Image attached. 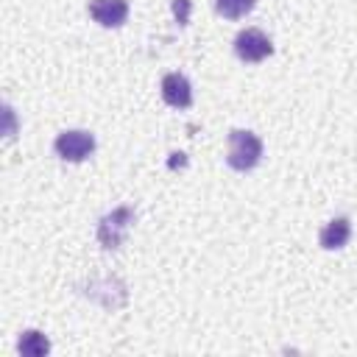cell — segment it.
Masks as SVG:
<instances>
[{"instance_id": "cell-7", "label": "cell", "mask_w": 357, "mask_h": 357, "mask_svg": "<svg viewBox=\"0 0 357 357\" xmlns=\"http://www.w3.org/2000/svg\"><path fill=\"white\" fill-rule=\"evenodd\" d=\"M349 237H351V220H349V218H332V220L321 229V234H318V240H321V245H324L326 251L343 248V245L349 243Z\"/></svg>"}, {"instance_id": "cell-2", "label": "cell", "mask_w": 357, "mask_h": 357, "mask_svg": "<svg viewBox=\"0 0 357 357\" xmlns=\"http://www.w3.org/2000/svg\"><path fill=\"white\" fill-rule=\"evenodd\" d=\"M131 223H134V209L131 206H117L109 215H103L100 223H98L100 245L103 248H120L126 234H128V229H131Z\"/></svg>"}, {"instance_id": "cell-8", "label": "cell", "mask_w": 357, "mask_h": 357, "mask_svg": "<svg viewBox=\"0 0 357 357\" xmlns=\"http://www.w3.org/2000/svg\"><path fill=\"white\" fill-rule=\"evenodd\" d=\"M17 349H20L25 357H45V354L50 351V340L45 337V332H39V329H28V332L20 335Z\"/></svg>"}, {"instance_id": "cell-4", "label": "cell", "mask_w": 357, "mask_h": 357, "mask_svg": "<svg viewBox=\"0 0 357 357\" xmlns=\"http://www.w3.org/2000/svg\"><path fill=\"white\" fill-rule=\"evenodd\" d=\"M234 53H237V59H243L248 64H257V61H262L273 53V45L259 28H245L234 39Z\"/></svg>"}, {"instance_id": "cell-5", "label": "cell", "mask_w": 357, "mask_h": 357, "mask_svg": "<svg viewBox=\"0 0 357 357\" xmlns=\"http://www.w3.org/2000/svg\"><path fill=\"white\" fill-rule=\"evenodd\" d=\"M89 17L103 28H117L128 17L126 0H89Z\"/></svg>"}, {"instance_id": "cell-9", "label": "cell", "mask_w": 357, "mask_h": 357, "mask_svg": "<svg viewBox=\"0 0 357 357\" xmlns=\"http://www.w3.org/2000/svg\"><path fill=\"white\" fill-rule=\"evenodd\" d=\"M254 6H257V0H215L218 14L226 17V20H240V17H245Z\"/></svg>"}, {"instance_id": "cell-10", "label": "cell", "mask_w": 357, "mask_h": 357, "mask_svg": "<svg viewBox=\"0 0 357 357\" xmlns=\"http://www.w3.org/2000/svg\"><path fill=\"white\" fill-rule=\"evenodd\" d=\"M190 8H192L190 0H173V14H176L178 25H187L190 22Z\"/></svg>"}, {"instance_id": "cell-6", "label": "cell", "mask_w": 357, "mask_h": 357, "mask_svg": "<svg viewBox=\"0 0 357 357\" xmlns=\"http://www.w3.org/2000/svg\"><path fill=\"white\" fill-rule=\"evenodd\" d=\"M162 98L173 109H187L192 103V86L181 73H167L162 78Z\"/></svg>"}, {"instance_id": "cell-3", "label": "cell", "mask_w": 357, "mask_h": 357, "mask_svg": "<svg viewBox=\"0 0 357 357\" xmlns=\"http://www.w3.org/2000/svg\"><path fill=\"white\" fill-rule=\"evenodd\" d=\"M56 153L64 159V162H84L92 151H95V137L89 131H81V128H70V131H61L53 142Z\"/></svg>"}, {"instance_id": "cell-1", "label": "cell", "mask_w": 357, "mask_h": 357, "mask_svg": "<svg viewBox=\"0 0 357 357\" xmlns=\"http://www.w3.org/2000/svg\"><path fill=\"white\" fill-rule=\"evenodd\" d=\"M259 159H262V139H259L254 131L234 128V131L229 134V151H226L229 167L245 173V170L257 167Z\"/></svg>"}]
</instances>
